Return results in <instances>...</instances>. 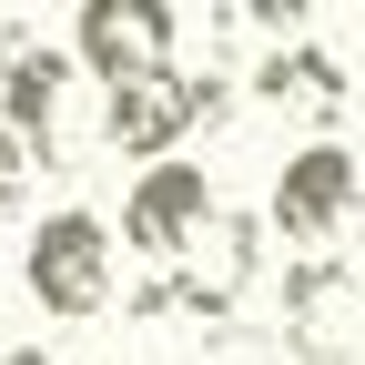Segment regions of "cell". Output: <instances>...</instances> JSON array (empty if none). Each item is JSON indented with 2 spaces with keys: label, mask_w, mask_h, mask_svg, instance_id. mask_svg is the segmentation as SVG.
<instances>
[{
  "label": "cell",
  "mask_w": 365,
  "mask_h": 365,
  "mask_svg": "<svg viewBox=\"0 0 365 365\" xmlns=\"http://www.w3.org/2000/svg\"><path fill=\"white\" fill-rule=\"evenodd\" d=\"M234 91H223V71H143V81H112L102 91V143L122 153V163H163L193 122H213Z\"/></svg>",
  "instance_id": "cell-1"
},
{
  "label": "cell",
  "mask_w": 365,
  "mask_h": 365,
  "mask_svg": "<svg viewBox=\"0 0 365 365\" xmlns=\"http://www.w3.org/2000/svg\"><path fill=\"white\" fill-rule=\"evenodd\" d=\"M21 284L51 325H91L112 304V223L102 213H41V234L21 254Z\"/></svg>",
  "instance_id": "cell-2"
},
{
  "label": "cell",
  "mask_w": 365,
  "mask_h": 365,
  "mask_svg": "<svg viewBox=\"0 0 365 365\" xmlns=\"http://www.w3.org/2000/svg\"><path fill=\"white\" fill-rule=\"evenodd\" d=\"M254 274H264V223L213 203V213H203V234L173 254L163 294H173V314H193V325H223V314L254 294Z\"/></svg>",
  "instance_id": "cell-3"
},
{
  "label": "cell",
  "mask_w": 365,
  "mask_h": 365,
  "mask_svg": "<svg viewBox=\"0 0 365 365\" xmlns=\"http://www.w3.org/2000/svg\"><path fill=\"white\" fill-rule=\"evenodd\" d=\"M284 345L304 365H355L365 355V274L335 254H304L284 274Z\"/></svg>",
  "instance_id": "cell-4"
},
{
  "label": "cell",
  "mask_w": 365,
  "mask_h": 365,
  "mask_svg": "<svg viewBox=\"0 0 365 365\" xmlns=\"http://www.w3.org/2000/svg\"><path fill=\"white\" fill-rule=\"evenodd\" d=\"M71 51H51V41H31L21 21H0V132H11L21 153H41V163H61V122H71Z\"/></svg>",
  "instance_id": "cell-5"
},
{
  "label": "cell",
  "mask_w": 365,
  "mask_h": 365,
  "mask_svg": "<svg viewBox=\"0 0 365 365\" xmlns=\"http://www.w3.org/2000/svg\"><path fill=\"white\" fill-rule=\"evenodd\" d=\"M365 203V163L345 153V143H304V153H284V173H274V234H284V244H335L345 234V213Z\"/></svg>",
  "instance_id": "cell-6"
},
{
  "label": "cell",
  "mask_w": 365,
  "mask_h": 365,
  "mask_svg": "<svg viewBox=\"0 0 365 365\" xmlns=\"http://www.w3.org/2000/svg\"><path fill=\"white\" fill-rule=\"evenodd\" d=\"M71 71H91V81L173 71V11H163V0H81V21H71Z\"/></svg>",
  "instance_id": "cell-7"
},
{
  "label": "cell",
  "mask_w": 365,
  "mask_h": 365,
  "mask_svg": "<svg viewBox=\"0 0 365 365\" xmlns=\"http://www.w3.org/2000/svg\"><path fill=\"white\" fill-rule=\"evenodd\" d=\"M203 213H213V173L203 163H143V182L122 193V244L153 254V264H173L203 234Z\"/></svg>",
  "instance_id": "cell-8"
},
{
  "label": "cell",
  "mask_w": 365,
  "mask_h": 365,
  "mask_svg": "<svg viewBox=\"0 0 365 365\" xmlns=\"http://www.w3.org/2000/svg\"><path fill=\"white\" fill-rule=\"evenodd\" d=\"M254 102L294 112V122H345V61L314 51V41H274V51L254 61Z\"/></svg>",
  "instance_id": "cell-9"
},
{
  "label": "cell",
  "mask_w": 365,
  "mask_h": 365,
  "mask_svg": "<svg viewBox=\"0 0 365 365\" xmlns=\"http://www.w3.org/2000/svg\"><path fill=\"white\" fill-rule=\"evenodd\" d=\"M21 193H31V153H21V143H11V132H0V213H11V203H21Z\"/></svg>",
  "instance_id": "cell-10"
},
{
  "label": "cell",
  "mask_w": 365,
  "mask_h": 365,
  "mask_svg": "<svg viewBox=\"0 0 365 365\" xmlns=\"http://www.w3.org/2000/svg\"><path fill=\"white\" fill-rule=\"evenodd\" d=\"M0 365H51V355H41V345H11V355H0Z\"/></svg>",
  "instance_id": "cell-11"
}]
</instances>
